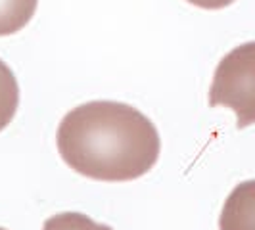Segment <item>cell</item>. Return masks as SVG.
Returning a JSON list of instances; mask_svg holds the SVG:
<instances>
[{
    "label": "cell",
    "instance_id": "6da1fadb",
    "mask_svg": "<svg viewBox=\"0 0 255 230\" xmlns=\"http://www.w3.org/2000/svg\"><path fill=\"white\" fill-rule=\"evenodd\" d=\"M60 155L83 177L127 182L144 177L161 152L159 132L136 108L96 100L65 115L56 134Z\"/></svg>",
    "mask_w": 255,
    "mask_h": 230
},
{
    "label": "cell",
    "instance_id": "7a4b0ae2",
    "mask_svg": "<svg viewBox=\"0 0 255 230\" xmlns=\"http://www.w3.org/2000/svg\"><path fill=\"white\" fill-rule=\"evenodd\" d=\"M209 106L232 110L238 128L255 123V40L236 46L219 62L209 89Z\"/></svg>",
    "mask_w": 255,
    "mask_h": 230
},
{
    "label": "cell",
    "instance_id": "3957f363",
    "mask_svg": "<svg viewBox=\"0 0 255 230\" xmlns=\"http://www.w3.org/2000/svg\"><path fill=\"white\" fill-rule=\"evenodd\" d=\"M219 230H255V179L244 180L229 194Z\"/></svg>",
    "mask_w": 255,
    "mask_h": 230
},
{
    "label": "cell",
    "instance_id": "277c9868",
    "mask_svg": "<svg viewBox=\"0 0 255 230\" xmlns=\"http://www.w3.org/2000/svg\"><path fill=\"white\" fill-rule=\"evenodd\" d=\"M38 0H0V37H8L33 19Z\"/></svg>",
    "mask_w": 255,
    "mask_h": 230
},
{
    "label": "cell",
    "instance_id": "5b68a950",
    "mask_svg": "<svg viewBox=\"0 0 255 230\" xmlns=\"http://www.w3.org/2000/svg\"><path fill=\"white\" fill-rule=\"evenodd\" d=\"M19 106V87L13 71L0 60V130L12 123Z\"/></svg>",
    "mask_w": 255,
    "mask_h": 230
},
{
    "label": "cell",
    "instance_id": "8992f818",
    "mask_svg": "<svg viewBox=\"0 0 255 230\" xmlns=\"http://www.w3.org/2000/svg\"><path fill=\"white\" fill-rule=\"evenodd\" d=\"M42 230H114L108 225L94 223L85 213H75V211H65L50 217L44 223Z\"/></svg>",
    "mask_w": 255,
    "mask_h": 230
},
{
    "label": "cell",
    "instance_id": "52a82bcc",
    "mask_svg": "<svg viewBox=\"0 0 255 230\" xmlns=\"http://www.w3.org/2000/svg\"><path fill=\"white\" fill-rule=\"evenodd\" d=\"M186 2H190L192 6L204 8V10H221V8L230 6L234 0H186Z\"/></svg>",
    "mask_w": 255,
    "mask_h": 230
},
{
    "label": "cell",
    "instance_id": "ba28073f",
    "mask_svg": "<svg viewBox=\"0 0 255 230\" xmlns=\"http://www.w3.org/2000/svg\"><path fill=\"white\" fill-rule=\"evenodd\" d=\"M0 230H6V229H0Z\"/></svg>",
    "mask_w": 255,
    "mask_h": 230
}]
</instances>
